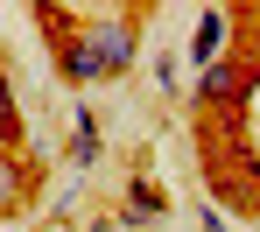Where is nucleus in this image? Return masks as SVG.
Returning <instances> with one entry per match:
<instances>
[{
	"label": "nucleus",
	"instance_id": "3",
	"mask_svg": "<svg viewBox=\"0 0 260 232\" xmlns=\"http://www.w3.org/2000/svg\"><path fill=\"white\" fill-rule=\"evenodd\" d=\"M218 43H225V7H204V14H197V36H190L197 71H211V63H218Z\"/></svg>",
	"mask_w": 260,
	"mask_h": 232
},
{
	"label": "nucleus",
	"instance_id": "2",
	"mask_svg": "<svg viewBox=\"0 0 260 232\" xmlns=\"http://www.w3.org/2000/svg\"><path fill=\"white\" fill-rule=\"evenodd\" d=\"M246 85H253V71H246L239 56H225V63H211V71L197 78V98H204V106H239Z\"/></svg>",
	"mask_w": 260,
	"mask_h": 232
},
{
	"label": "nucleus",
	"instance_id": "1",
	"mask_svg": "<svg viewBox=\"0 0 260 232\" xmlns=\"http://www.w3.org/2000/svg\"><path fill=\"white\" fill-rule=\"evenodd\" d=\"M85 43L99 49L106 71L120 78V71L134 63V49H141V21H134V14H99V21H85Z\"/></svg>",
	"mask_w": 260,
	"mask_h": 232
},
{
	"label": "nucleus",
	"instance_id": "7",
	"mask_svg": "<svg viewBox=\"0 0 260 232\" xmlns=\"http://www.w3.org/2000/svg\"><path fill=\"white\" fill-rule=\"evenodd\" d=\"M14 141H21V106L7 92V78H0V148H14Z\"/></svg>",
	"mask_w": 260,
	"mask_h": 232
},
{
	"label": "nucleus",
	"instance_id": "4",
	"mask_svg": "<svg viewBox=\"0 0 260 232\" xmlns=\"http://www.w3.org/2000/svg\"><path fill=\"white\" fill-rule=\"evenodd\" d=\"M71 162L78 169L99 162V120H91V106H78V120H71Z\"/></svg>",
	"mask_w": 260,
	"mask_h": 232
},
{
	"label": "nucleus",
	"instance_id": "5",
	"mask_svg": "<svg viewBox=\"0 0 260 232\" xmlns=\"http://www.w3.org/2000/svg\"><path fill=\"white\" fill-rule=\"evenodd\" d=\"M21 190H28V162H21L14 148H0V211H14Z\"/></svg>",
	"mask_w": 260,
	"mask_h": 232
},
{
	"label": "nucleus",
	"instance_id": "6",
	"mask_svg": "<svg viewBox=\"0 0 260 232\" xmlns=\"http://www.w3.org/2000/svg\"><path fill=\"white\" fill-rule=\"evenodd\" d=\"M120 218H127V225H148V218H162V197H155V190L141 183V190L127 197V211H120Z\"/></svg>",
	"mask_w": 260,
	"mask_h": 232
},
{
	"label": "nucleus",
	"instance_id": "8",
	"mask_svg": "<svg viewBox=\"0 0 260 232\" xmlns=\"http://www.w3.org/2000/svg\"><path fill=\"white\" fill-rule=\"evenodd\" d=\"M197 225H204V232H225V211H218V204H204V211H197Z\"/></svg>",
	"mask_w": 260,
	"mask_h": 232
}]
</instances>
